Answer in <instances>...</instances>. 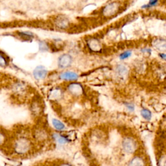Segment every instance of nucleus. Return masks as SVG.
Here are the masks:
<instances>
[{
  "label": "nucleus",
  "mask_w": 166,
  "mask_h": 166,
  "mask_svg": "<svg viewBox=\"0 0 166 166\" xmlns=\"http://www.w3.org/2000/svg\"><path fill=\"white\" fill-rule=\"evenodd\" d=\"M62 96V92L60 88H55L51 91L49 97L51 100H58Z\"/></svg>",
  "instance_id": "9"
},
{
  "label": "nucleus",
  "mask_w": 166,
  "mask_h": 166,
  "mask_svg": "<svg viewBox=\"0 0 166 166\" xmlns=\"http://www.w3.org/2000/svg\"><path fill=\"white\" fill-rule=\"evenodd\" d=\"M126 107H127V108L130 110V111H134V105L132 104H126Z\"/></svg>",
  "instance_id": "22"
},
{
  "label": "nucleus",
  "mask_w": 166,
  "mask_h": 166,
  "mask_svg": "<svg viewBox=\"0 0 166 166\" xmlns=\"http://www.w3.org/2000/svg\"><path fill=\"white\" fill-rule=\"evenodd\" d=\"M52 123L53 127L58 130H63L65 129V125L64 123L57 119H53Z\"/></svg>",
  "instance_id": "13"
},
{
  "label": "nucleus",
  "mask_w": 166,
  "mask_h": 166,
  "mask_svg": "<svg viewBox=\"0 0 166 166\" xmlns=\"http://www.w3.org/2000/svg\"><path fill=\"white\" fill-rule=\"evenodd\" d=\"M131 54H132V52L130 51H125L119 55V58L121 60H125L126 58H128L129 57L131 56Z\"/></svg>",
  "instance_id": "18"
},
{
  "label": "nucleus",
  "mask_w": 166,
  "mask_h": 166,
  "mask_svg": "<svg viewBox=\"0 0 166 166\" xmlns=\"http://www.w3.org/2000/svg\"><path fill=\"white\" fill-rule=\"evenodd\" d=\"M60 78L64 80L74 81V80H76L78 79L79 75L76 73L73 72H65L60 74Z\"/></svg>",
  "instance_id": "8"
},
{
  "label": "nucleus",
  "mask_w": 166,
  "mask_h": 166,
  "mask_svg": "<svg viewBox=\"0 0 166 166\" xmlns=\"http://www.w3.org/2000/svg\"><path fill=\"white\" fill-rule=\"evenodd\" d=\"M39 48L42 51H48L49 49V47L48 46L47 43L44 42H41L39 44Z\"/></svg>",
  "instance_id": "19"
},
{
  "label": "nucleus",
  "mask_w": 166,
  "mask_h": 166,
  "mask_svg": "<svg viewBox=\"0 0 166 166\" xmlns=\"http://www.w3.org/2000/svg\"><path fill=\"white\" fill-rule=\"evenodd\" d=\"M129 166H145V161L140 157H135L130 161Z\"/></svg>",
  "instance_id": "11"
},
{
  "label": "nucleus",
  "mask_w": 166,
  "mask_h": 166,
  "mask_svg": "<svg viewBox=\"0 0 166 166\" xmlns=\"http://www.w3.org/2000/svg\"><path fill=\"white\" fill-rule=\"evenodd\" d=\"M32 147L31 142L26 137H19L13 143V150L18 155H23L29 152Z\"/></svg>",
  "instance_id": "1"
},
{
  "label": "nucleus",
  "mask_w": 166,
  "mask_h": 166,
  "mask_svg": "<svg viewBox=\"0 0 166 166\" xmlns=\"http://www.w3.org/2000/svg\"><path fill=\"white\" fill-rule=\"evenodd\" d=\"M122 147L125 153L133 154L138 148V145L135 140L132 138H125L122 142Z\"/></svg>",
  "instance_id": "2"
},
{
  "label": "nucleus",
  "mask_w": 166,
  "mask_h": 166,
  "mask_svg": "<svg viewBox=\"0 0 166 166\" xmlns=\"http://www.w3.org/2000/svg\"><path fill=\"white\" fill-rule=\"evenodd\" d=\"M56 25L60 29H65L69 26V20L64 16H59L56 21Z\"/></svg>",
  "instance_id": "10"
},
{
  "label": "nucleus",
  "mask_w": 166,
  "mask_h": 166,
  "mask_svg": "<svg viewBox=\"0 0 166 166\" xmlns=\"http://www.w3.org/2000/svg\"><path fill=\"white\" fill-rule=\"evenodd\" d=\"M7 140L6 134L2 129H0V147L3 146V145L5 143Z\"/></svg>",
  "instance_id": "16"
},
{
  "label": "nucleus",
  "mask_w": 166,
  "mask_h": 166,
  "mask_svg": "<svg viewBox=\"0 0 166 166\" xmlns=\"http://www.w3.org/2000/svg\"><path fill=\"white\" fill-rule=\"evenodd\" d=\"M160 56L161 57V58H162L164 60L165 59V53H161V54H160Z\"/></svg>",
  "instance_id": "24"
},
{
  "label": "nucleus",
  "mask_w": 166,
  "mask_h": 166,
  "mask_svg": "<svg viewBox=\"0 0 166 166\" xmlns=\"http://www.w3.org/2000/svg\"><path fill=\"white\" fill-rule=\"evenodd\" d=\"M119 7V4L118 2L110 3L104 7L103 14L105 17H112L118 12Z\"/></svg>",
  "instance_id": "3"
},
{
  "label": "nucleus",
  "mask_w": 166,
  "mask_h": 166,
  "mask_svg": "<svg viewBox=\"0 0 166 166\" xmlns=\"http://www.w3.org/2000/svg\"><path fill=\"white\" fill-rule=\"evenodd\" d=\"M158 165V166H165V157L164 155L160 157Z\"/></svg>",
  "instance_id": "21"
},
{
  "label": "nucleus",
  "mask_w": 166,
  "mask_h": 166,
  "mask_svg": "<svg viewBox=\"0 0 166 166\" xmlns=\"http://www.w3.org/2000/svg\"><path fill=\"white\" fill-rule=\"evenodd\" d=\"M158 0H150L148 4L145 5V6H143V8H150L153 6H155L158 3Z\"/></svg>",
  "instance_id": "20"
},
{
  "label": "nucleus",
  "mask_w": 166,
  "mask_h": 166,
  "mask_svg": "<svg viewBox=\"0 0 166 166\" xmlns=\"http://www.w3.org/2000/svg\"><path fill=\"white\" fill-rule=\"evenodd\" d=\"M68 90L73 95L75 96H80L83 94V87L81 84L77 83L70 84L68 87Z\"/></svg>",
  "instance_id": "5"
},
{
  "label": "nucleus",
  "mask_w": 166,
  "mask_h": 166,
  "mask_svg": "<svg viewBox=\"0 0 166 166\" xmlns=\"http://www.w3.org/2000/svg\"><path fill=\"white\" fill-rule=\"evenodd\" d=\"M48 75V70L44 66H38L34 69L33 76L37 80H42L46 78Z\"/></svg>",
  "instance_id": "6"
},
{
  "label": "nucleus",
  "mask_w": 166,
  "mask_h": 166,
  "mask_svg": "<svg viewBox=\"0 0 166 166\" xmlns=\"http://www.w3.org/2000/svg\"><path fill=\"white\" fill-rule=\"evenodd\" d=\"M53 136L55 140H56L57 142L60 144H65L67 142V140L58 134H54Z\"/></svg>",
  "instance_id": "15"
},
{
  "label": "nucleus",
  "mask_w": 166,
  "mask_h": 166,
  "mask_svg": "<svg viewBox=\"0 0 166 166\" xmlns=\"http://www.w3.org/2000/svg\"><path fill=\"white\" fill-rule=\"evenodd\" d=\"M8 64V60L3 55L0 53V66L5 67Z\"/></svg>",
  "instance_id": "17"
},
{
  "label": "nucleus",
  "mask_w": 166,
  "mask_h": 166,
  "mask_svg": "<svg viewBox=\"0 0 166 166\" xmlns=\"http://www.w3.org/2000/svg\"><path fill=\"white\" fill-rule=\"evenodd\" d=\"M60 166H72V165H70V164H62Z\"/></svg>",
  "instance_id": "25"
},
{
  "label": "nucleus",
  "mask_w": 166,
  "mask_h": 166,
  "mask_svg": "<svg viewBox=\"0 0 166 166\" xmlns=\"http://www.w3.org/2000/svg\"><path fill=\"white\" fill-rule=\"evenodd\" d=\"M73 58L71 55L64 54L58 59V66L61 69H66L71 66Z\"/></svg>",
  "instance_id": "4"
},
{
  "label": "nucleus",
  "mask_w": 166,
  "mask_h": 166,
  "mask_svg": "<svg viewBox=\"0 0 166 166\" xmlns=\"http://www.w3.org/2000/svg\"><path fill=\"white\" fill-rule=\"evenodd\" d=\"M142 51H145L146 53H150V52H151V50H150V49H144L143 50H142Z\"/></svg>",
  "instance_id": "23"
},
{
  "label": "nucleus",
  "mask_w": 166,
  "mask_h": 166,
  "mask_svg": "<svg viewBox=\"0 0 166 166\" xmlns=\"http://www.w3.org/2000/svg\"><path fill=\"white\" fill-rule=\"evenodd\" d=\"M116 72L120 77H125L128 74V69L123 65H119L116 68Z\"/></svg>",
  "instance_id": "12"
},
{
  "label": "nucleus",
  "mask_w": 166,
  "mask_h": 166,
  "mask_svg": "<svg viewBox=\"0 0 166 166\" xmlns=\"http://www.w3.org/2000/svg\"><path fill=\"white\" fill-rule=\"evenodd\" d=\"M141 115H142V116L146 120H150L152 117L151 112H150L149 110L146 108H143L141 110Z\"/></svg>",
  "instance_id": "14"
},
{
  "label": "nucleus",
  "mask_w": 166,
  "mask_h": 166,
  "mask_svg": "<svg viewBox=\"0 0 166 166\" xmlns=\"http://www.w3.org/2000/svg\"><path fill=\"white\" fill-rule=\"evenodd\" d=\"M88 46L93 52H99L102 49L101 44L99 42L98 40L95 38L90 39L88 41Z\"/></svg>",
  "instance_id": "7"
}]
</instances>
